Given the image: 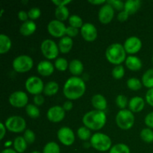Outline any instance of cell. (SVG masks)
Listing matches in <instances>:
<instances>
[{"label":"cell","mask_w":153,"mask_h":153,"mask_svg":"<svg viewBox=\"0 0 153 153\" xmlns=\"http://www.w3.org/2000/svg\"><path fill=\"white\" fill-rule=\"evenodd\" d=\"M70 72L74 76H79L84 70V65L80 60L73 59L69 64Z\"/></svg>","instance_id":"603a6c76"},{"label":"cell","mask_w":153,"mask_h":153,"mask_svg":"<svg viewBox=\"0 0 153 153\" xmlns=\"http://www.w3.org/2000/svg\"><path fill=\"white\" fill-rule=\"evenodd\" d=\"M13 148L17 153H23L27 148V142L23 137H16L13 141Z\"/></svg>","instance_id":"4316f807"},{"label":"cell","mask_w":153,"mask_h":153,"mask_svg":"<svg viewBox=\"0 0 153 153\" xmlns=\"http://www.w3.org/2000/svg\"><path fill=\"white\" fill-rule=\"evenodd\" d=\"M25 88L27 91L33 95H38L43 91L44 85L40 78L37 76H30L25 82Z\"/></svg>","instance_id":"9c48e42d"},{"label":"cell","mask_w":153,"mask_h":153,"mask_svg":"<svg viewBox=\"0 0 153 153\" xmlns=\"http://www.w3.org/2000/svg\"><path fill=\"white\" fill-rule=\"evenodd\" d=\"M125 75V69L122 65H117L112 70V76L115 79H121Z\"/></svg>","instance_id":"8d00e7d4"},{"label":"cell","mask_w":153,"mask_h":153,"mask_svg":"<svg viewBox=\"0 0 153 153\" xmlns=\"http://www.w3.org/2000/svg\"><path fill=\"white\" fill-rule=\"evenodd\" d=\"M91 102L96 110L104 111L107 108V100L102 94H95L93 96Z\"/></svg>","instance_id":"d6986e66"},{"label":"cell","mask_w":153,"mask_h":153,"mask_svg":"<svg viewBox=\"0 0 153 153\" xmlns=\"http://www.w3.org/2000/svg\"><path fill=\"white\" fill-rule=\"evenodd\" d=\"M55 15L57 19L59 21H64L69 17V10L66 6H61V7H57L55 9Z\"/></svg>","instance_id":"f1b7e54d"},{"label":"cell","mask_w":153,"mask_h":153,"mask_svg":"<svg viewBox=\"0 0 153 153\" xmlns=\"http://www.w3.org/2000/svg\"><path fill=\"white\" fill-rule=\"evenodd\" d=\"M145 101L142 97H134L128 102V108L131 112L137 113L144 108Z\"/></svg>","instance_id":"e0dca14e"},{"label":"cell","mask_w":153,"mask_h":153,"mask_svg":"<svg viewBox=\"0 0 153 153\" xmlns=\"http://www.w3.org/2000/svg\"><path fill=\"white\" fill-rule=\"evenodd\" d=\"M34 102L35 105H42L44 103V97L40 94L35 95L34 97Z\"/></svg>","instance_id":"bcb514c9"},{"label":"cell","mask_w":153,"mask_h":153,"mask_svg":"<svg viewBox=\"0 0 153 153\" xmlns=\"http://www.w3.org/2000/svg\"><path fill=\"white\" fill-rule=\"evenodd\" d=\"M142 83L146 88H153V68L149 69L142 76Z\"/></svg>","instance_id":"83f0119b"},{"label":"cell","mask_w":153,"mask_h":153,"mask_svg":"<svg viewBox=\"0 0 153 153\" xmlns=\"http://www.w3.org/2000/svg\"><path fill=\"white\" fill-rule=\"evenodd\" d=\"M146 101L153 107V88H151L146 94Z\"/></svg>","instance_id":"f6af8a7d"},{"label":"cell","mask_w":153,"mask_h":153,"mask_svg":"<svg viewBox=\"0 0 153 153\" xmlns=\"http://www.w3.org/2000/svg\"><path fill=\"white\" fill-rule=\"evenodd\" d=\"M61 149H60L59 145L55 142H49L45 145L43 148V153H60Z\"/></svg>","instance_id":"4dcf8cb0"},{"label":"cell","mask_w":153,"mask_h":153,"mask_svg":"<svg viewBox=\"0 0 153 153\" xmlns=\"http://www.w3.org/2000/svg\"><path fill=\"white\" fill-rule=\"evenodd\" d=\"M57 135L60 142L65 146H71L75 141L74 132L69 127H62L60 128Z\"/></svg>","instance_id":"7c38bea8"},{"label":"cell","mask_w":153,"mask_h":153,"mask_svg":"<svg viewBox=\"0 0 153 153\" xmlns=\"http://www.w3.org/2000/svg\"><path fill=\"white\" fill-rule=\"evenodd\" d=\"M73 46V39L68 36H64L61 37L58 43V48L60 52L62 53H67L72 49Z\"/></svg>","instance_id":"7402d4cb"},{"label":"cell","mask_w":153,"mask_h":153,"mask_svg":"<svg viewBox=\"0 0 153 153\" xmlns=\"http://www.w3.org/2000/svg\"><path fill=\"white\" fill-rule=\"evenodd\" d=\"M46 116L48 120L51 122L59 123L65 117V110L61 106H52L48 110Z\"/></svg>","instance_id":"5bb4252c"},{"label":"cell","mask_w":153,"mask_h":153,"mask_svg":"<svg viewBox=\"0 0 153 153\" xmlns=\"http://www.w3.org/2000/svg\"><path fill=\"white\" fill-rule=\"evenodd\" d=\"M42 54L47 59H55L59 53V48L56 43L51 39H46L43 40L40 46Z\"/></svg>","instance_id":"ba28073f"},{"label":"cell","mask_w":153,"mask_h":153,"mask_svg":"<svg viewBox=\"0 0 153 153\" xmlns=\"http://www.w3.org/2000/svg\"><path fill=\"white\" fill-rule=\"evenodd\" d=\"M28 18H30L31 20H34V19H38L41 14V11L38 7H32L28 11Z\"/></svg>","instance_id":"60d3db41"},{"label":"cell","mask_w":153,"mask_h":153,"mask_svg":"<svg viewBox=\"0 0 153 153\" xmlns=\"http://www.w3.org/2000/svg\"><path fill=\"white\" fill-rule=\"evenodd\" d=\"M128 16H129V14H128V13H127L126 10H123L118 13L117 19L119 21H120V22H124V21H126L128 19Z\"/></svg>","instance_id":"7dc6e473"},{"label":"cell","mask_w":153,"mask_h":153,"mask_svg":"<svg viewBox=\"0 0 153 153\" xmlns=\"http://www.w3.org/2000/svg\"><path fill=\"white\" fill-rule=\"evenodd\" d=\"M28 97L25 92L21 91L12 93L9 97V102L15 108H23L27 105Z\"/></svg>","instance_id":"8fae6325"},{"label":"cell","mask_w":153,"mask_h":153,"mask_svg":"<svg viewBox=\"0 0 153 153\" xmlns=\"http://www.w3.org/2000/svg\"><path fill=\"white\" fill-rule=\"evenodd\" d=\"M116 104L121 110L125 109L126 107L127 104H128V100L126 96L123 95V94H120L116 98Z\"/></svg>","instance_id":"f35d334b"},{"label":"cell","mask_w":153,"mask_h":153,"mask_svg":"<svg viewBox=\"0 0 153 153\" xmlns=\"http://www.w3.org/2000/svg\"><path fill=\"white\" fill-rule=\"evenodd\" d=\"M107 3L111 4L114 8L118 10H121V11L123 10V9H124V6H125V2L121 0H108L107 1Z\"/></svg>","instance_id":"b9f144b4"},{"label":"cell","mask_w":153,"mask_h":153,"mask_svg":"<svg viewBox=\"0 0 153 153\" xmlns=\"http://www.w3.org/2000/svg\"><path fill=\"white\" fill-rule=\"evenodd\" d=\"M140 137L146 143H152L153 142V131L151 128H143L140 131Z\"/></svg>","instance_id":"1f68e13d"},{"label":"cell","mask_w":153,"mask_h":153,"mask_svg":"<svg viewBox=\"0 0 153 153\" xmlns=\"http://www.w3.org/2000/svg\"><path fill=\"white\" fill-rule=\"evenodd\" d=\"M37 72L43 76H49L54 72V65L49 61H42L37 64Z\"/></svg>","instance_id":"ac0fdd59"},{"label":"cell","mask_w":153,"mask_h":153,"mask_svg":"<svg viewBox=\"0 0 153 153\" xmlns=\"http://www.w3.org/2000/svg\"><path fill=\"white\" fill-rule=\"evenodd\" d=\"M99 19L100 22L102 24H108L113 19L114 16V7L108 3H106L104 5L102 6L99 11Z\"/></svg>","instance_id":"4fadbf2b"},{"label":"cell","mask_w":153,"mask_h":153,"mask_svg":"<svg viewBox=\"0 0 153 153\" xmlns=\"http://www.w3.org/2000/svg\"><path fill=\"white\" fill-rule=\"evenodd\" d=\"M88 2L94 4H101L103 3H106V1H105V0H89Z\"/></svg>","instance_id":"f5cc1de1"},{"label":"cell","mask_w":153,"mask_h":153,"mask_svg":"<svg viewBox=\"0 0 153 153\" xmlns=\"http://www.w3.org/2000/svg\"><path fill=\"white\" fill-rule=\"evenodd\" d=\"M11 40L6 34H0V54H4L10 50L11 47Z\"/></svg>","instance_id":"d4e9b609"},{"label":"cell","mask_w":153,"mask_h":153,"mask_svg":"<svg viewBox=\"0 0 153 153\" xmlns=\"http://www.w3.org/2000/svg\"><path fill=\"white\" fill-rule=\"evenodd\" d=\"M109 153H130V149L124 143H117L111 148Z\"/></svg>","instance_id":"d6a6232c"},{"label":"cell","mask_w":153,"mask_h":153,"mask_svg":"<svg viewBox=\"0 0 153 153\" xmlns=\"http://www.w3.org/2000/svg\"><path fill=\"white\" fill-rule=\"evenodd\" d=\"M69 23H70V26H73L74 28H82L83 24V21L82 19L78 15H72L69 18Z\"/></svg>","instance_id":"d590c367"},{"label":"cell","mask_w":153,"mask_h":153,"mask_svg":"<svg viewBox=\"0 0 153 153\" xmlns=\"http://www.w3.org/2000/svg\"><path fill=\"white\" fill-rule=\"evenodd\" d=\"M107 117L104 111L93 110L84 115L82 122L84 125L91 130H100L105 125Z\"/></svg>","instance_id":"7a4b0ae2"},{"label":"cell","mask_w":153,"mask_h":153,"mask_svg":"<svg viewBox=\"0 0 153 153\" xmlns=\"http://www.w3.org/2000/svg\"><path fill=\"white\" fill-rule=\"evenodd\" d=\"M58 90H59L58 84L56 82L51 81V82H48L44 86L43 93H44L45 95L48 96V97H52V96L55 95L58 93Z\"/></svg>","instance_id":"484cf974"},{"label":"cell","mask_w":153,"mask_h":153,"mask_svg":"<svg viewBox=\"0 0 153 153\" xmlns=\"http://www.w3.org/2000/svg\"><path fill=\"white\" fill-rule=\"evenodd\" d=\"M55 67L60 71H65L69 67L68 62L64 58H58L55 61Z\"/></svg>","instance_id":"74e56055"},{"label":"cell","mask_w":153,"mask_h":153,"mask_svg":"<svg viewBox=\"0 0 153 153\" xmlns=\"http://www.w3.org/2000/svg\"><path fill=\"white\" fill-rule=\"evenodd\" d=\"M24 139H25V141L27 142V143H29V144H31V143H34L35 141L36 136L35 134H34V131L31 129H26L24 132L23 135Z\"/></svg>","instance_id":"ab89813d"},{"label":"cell","mask_w":153,"mask_h":153,"mask_svg":"<svg viewBox=\"0 0 153 153\" xmlns=\"http://www.w3.org/2000/svg\"><path fill=\"white\" fill-rule=\"evenodd\" d=\"M105 57L111 64L120 65L126 60V52L123 45L117 43H113L106 49Z\"/></svg>","instance_id":"3957f363"},{"label":"cell","mask_w":153,"mask_h":153,"mask_svg":"<svg viewBox=\"0 0 153 153\" xmlns=\"http://www.w3.org/2000/svg\"><path fill=\"white\" fill-rule=\"evenodd\" d=\"M73 107V104L70 100H67L63 105V108L65 111H70Z\"/></svg>","instance_id":"f907efd6"},{"label":"cell","mask_w":153,"mask_h":153,"mask_svg":"<svg viewBox=\"0 0 153 153\" xmlns=\"http://www.w3.org/2000/svg\"><path fill=\"white\" fill-rule=\"evenodd\" d=\"M3 12H4V9H1V13H0V16H2V13H3Z\"/></svg>","instance_id":"11a10c76"},{"label":"cell","mask_w":153,"mask_h":153,"mask_svg":"<svg viewBox=\"0 0 153 153\" xmlns=\"http://www.w3.org/2000/svg\"><path fill=\"white\" fill-rule=\"evenodd\" d=\"M37 25L33 20H27L21 25L19 31L23 36H29L36 31Z\"/></svg>","instance_id":"44dd1931"},{"label":"cell","mask_w":153,"mask_h":153,"mask_svg":"<svg viewBox=\"0 0 153 153\" xmlns=\"http://www.w3.org/2000/svg\"><path fill=\"white\" fill-rule=\"evenodd\" d=\"M123 46L127 53L135 54L141 49L142 42L138 37L132 36L126 40Z\"/></svg>","instance_id":"9a60e30c"},{"label":"cell","mask_w":153,"mask_h":153,"mask_svg":"<svg viewBox=\"0 0 153 153\" xmlns=\"http://www.w3.org/2000/svg\"><path fill=\"white\" fill-rule=\"evenodd\" d=\"M1 153H17L14 149H12L10 148H6L5 149L1 151Z\"/></svg>","instance_id":"db71d44e"},{"label":"cell","mask_w":153,"mask_h":153,"mask_svg":"<svg viewBox=\"0 0 153 153\" xmlns=\"http://www.w3.org/2000/svg\"><path fill=\"white\" fill-rule=\"evenodd\" d=\"M78 137L82 140H88L91 138V131L86 126H82L77 131Z\"/></svg>","instance_id":"e575fe53"},{"label":"cell","mask_w":153,"mask_h":153,"mask_svg":"<svg viewBox=\"0 0 153 153\" xmlns=\"http://www.w3.org/2000/svg\"><path fill=\"white\" fill-rule=\"evenodd\" d=\"M33 64H34V62H33L32 58L26 55H21L16 57L12 63L13 70L19 73H26L29 71L32 68Z\"/></svg>","instance_id":"8992f818"},{"label":"cell","mask_w":153,"mask_h":153,"mask_svg":"<svg viewBox=\"0 0 153 153\" xmlns=\"http://www.w3.org/2000/svg\"><path fill=\"white\" fill-rule=\"evenodd\" d=\"M91 145L100 152H105L112 147L110 137L107 134L100 132L93 134L91 138Z\"/></svg>","instance_id":"277c9868"},{"label":"cell","mask_w":153,"mask_h":153,"mask_svg":"<svg viewBox=\"0 0 153 153\" xmlns=\"http://www.w3.org/2000/svg\"><path fill=\"white\" fill-rule=\"evenodd\" d=\"M142 85L143 83L137 78H130L127 81V86L131 91H139L140 89H141Z\"/></svg>","instance_id":"f546056e"},{"label":"cell","mask_w":153,"mask_h":153,"mask_svg":"<svg viewBox=\"0 0 153 153\" xmlns=\"http://www.w3.org/2000/svg\"><path fill=\"white\" fill-rule=\"evenodd\" d=\"M6 128L13 133H20L25 129L26 123L20 116H11L7 118L4 123Z\"/></svg>","instance_id":"52a82bcc"},{"label":"cell","mask_w":153,"mask_h":153,"mask_svg":"<svg viewBox=\"0 0 153 153\" xmlns=\"http://www.w3.org/2000/svg\"><path fill=\"white\" fill-rule=\"evenodd\" d=\"M126 66L132 71H137L142 67V61L138 57L130 55L126 60Z\"/></svg>","instance_id":"ffe728a7"},{"label":"cell","mask_w":153,"mask_h":153,"mask_svg":"<svg viewBox=\"0 0 153 153\" xmlns=\"http://www.w3.org/2000/svg\"><path fill=\"white\" fill-rule=\"evenodd\" d=\"M152 63H153V56H152Z\"/></svg>","instance_id":"6f0895ef"},{"label":"cell","mask_w":153,"mask_h":153,"mask_svg":"<svg viewBox=\"0 0 153 153\" xmlns=\"http://www.w3.org/2000/svg\"><path fill=\"white\" fill-rule=\"evenodd\" d=\"M86 85L84 80L78 76L70 77L66 81L63 88L64 96L68 100H75L79 99L85 94Z\"/></svg>","instance_id":"6da1fadb"},{"label":"cell","mask_w":153,"mask_h":153,"mask_svg":"<svg viewBox=\"0 0 153 153\" xmlns=\"http://www.w3.org/2000/svg\"><path fill=\"white\" fill-rule=\"evenodd\" d=\"M0 128H1V135H0V140H2L6 134V127H5V126H4V124H3L2 123H0Z\"/></svg>","instance_id":"816d5d0a"},{"label":"cell","mask_w":153,"mask_h":153,"mask_svg":"<svg viewBox=\"0 0 153 153\" xmlns=\"http://www.w3.org/2000/svg\"><path fill=\"white\" fill-rule=\"evenodd\" d=\"M52 2L56 4L58 7H61V6H66L67 4L71 2V0H52Z\"/></svg>","instance_id":"c3c4849f"},{"label":"cell","mask_w":153,"mask_h":153,"mask_svg":"<svg viewBox=\"0 0 153 153\" xmlns=\"http://www.w3.org/2000/svg\"><path fill=\"white\" fill-rule=\"evenodd\" d=\"M31 153H40V152H37V151H34V152H32Z\"/></svg>","instance_id":"9f6ffc18"},{"label":"cell","mask_w":153,"mask_h":153,"mask_svg":"<svg viewBox=\"0 0 153 153\" xmlns=\"http://www.w3.org/2000/svg\"><path fill=\"white\" fill-rule=\"evenodd\" d=\"M47 30L49 34L55 37H63L66 34L67 27L61 21L53 19L47 25Z\"/></svg>","instance_id":"30bf717a"},{"label":"cell","mask_w":153,"mask_h":153,"mask_svg":"<svg viewBox=\"0 0 153 153\" xmlns=\"http://www.w3.org/2000/svg\"><path fill=\"white\" fill-rule=\"evenodd\" d=\"M145 123L148 127L153 128V111L146 115L145 117Z\"/></svg>","instance_id":"ee69618b"},{"label":"cell","mask_w":153,"mask_h":153,"mask_svg":"<svg viewBox=\"0 0 153 153\" xmlns=\"http://www.w3.org/2000/svg\"><path fill=\"white\" fill-rule=\"evenodd\" d=\"M25 111H26L28 116L31 118H37L40 116V110L35 105H27L25 107Z\"/></svg>","instance_id":"836d02e7"},{"label":"cell","mask_w":153,"mask_h":153,"mask_svg":"<svg viewBox=\"0 0 153 153\" xmlns=\"http://www.w3.org/2000/svg\"><path fill=\"white\" fill-rule=\"evenodd\" d=\"M18 18H19L21 21L25 22V21L28 20V13H27L26 11H25V10H20V11L18 13Z\"/></svg>","instance_id":"681fc988"},{"label":"cell","mask_w":153,"mask_h":153,"mask_svg":"<svg viewBox=\"0 0 153 153\" xmlns=\"http://www.w3.org/2000/svg\"><path fill=\"white\" fill-rule=\"evenodd\" d=\"M66 34L67 36L70 37H75L78 35L79 34V30L77 28H74L73 26H68L67 27V30H66Z\"/></svg>","instance_id":"7bdbcfd3"},{"label":"cell","mask_w":153,"mask_h":153,"mask_svg":"<svg viewBox=\"0 0 153 153\" xmlns=\"http://www.w3.org/2000/svg\"><path fill=\"white\" fill-rule=\"evenodd\" d=\"M116 123L118 127L123 130H128L134 123V116L130 110L123 109L119 111L116 116Z\"/></svg>","instance_id":"5b68a950"},{"label":"cell","mask_w":153,"mask_h":153,"mask_svg":"<svg viewBox=\"0 0 153 153\" xmlns=\"http://www.w3.org/2000/svg\"><path fill=\"white\" fill-rule=\"evenodd\" d=\"M81 34L86 41L92 42L97 37V29L95 25L90 22L84 23L81 28Z\"/></svg>","instance_id":"2e32d148"},{"label":"cell","mask_w":153,"mask_h":153,"mask_svg":"<svg viewBox=\"0 0 153 153\" xmlns=\"http://www.w3.org/2000/svg\"><path fill=\"white\" fill-rule=\"evenodd\" d=\"M141 5V1L140 0H128L125 2L124 10L129 15L135 13Z\"/></svg>","instance_id":"cb8c5ba5"}]
</instances>
